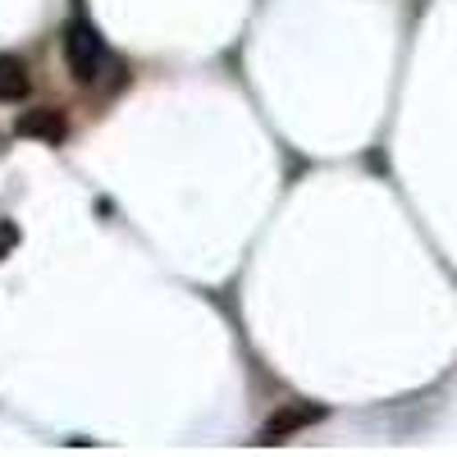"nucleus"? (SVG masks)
Here are the masks:
<instances>
[{
	"mask_svg": "<svg viewBox=\"0 0 457 457\" xmlns=\"http://www.w3.org/2000/svg\"><path fill=\"white\" fill-rule=\"evenodd\" d=\"M325 416V407H284V411H275L270 421H265V430H261V444H279V439H288V435H297V430H307V426H316Z\"/></svg>",
	"mask_w": 457,
	"mask_h": 457,
	"instance_id": "obj_2",
	"label": "nucleus"
},
{
	"mask_svg": "<svg viewBox=\"0 0 457 457\" xmlns=\"http://www.w3.org/2000/svg\"><path fill=\"white\" fill-rule=\"evenodd\" d=\"M69 124L60 110H28L19 114V137H37V142H64Z\"/></svg>",
	"mask_w": 457,
	"mask_h": 457,
	"instance_id": "obj_3",
	"label": "nucleus"
},
{
	"mask_svg": "<svg viewBox=\"0 0 457 457\" xmlns=\"http://www.w3.org/2000/svg\"><path fill=\"white\" fill-rule=\"evenodd\" d=\"M10 243H14V228H0V256L10 252Z\"/></svg>",
	"mask_w": 457,
	"mask_h": 457,
	"instance_id": "obj_5",
	"label": "nucleus"
},
{
	"mask_svg": "<svg viewBox=\"0 0 457 457\" xmlns=\"http://www.w3.org/2000/svg\"><path fill=\"white\" fill-rule=\"evenodd\" d=\"M64 64H69V73H73V83H83V87H96L101 73H110V69H124L120 60L110 55L105 37H101L83 14H73V19L64 23Z\"/></svg>",
	"mask_w": 457,
	"mask_h": 457,
	"instance_id": "obj_1",
	"label": "nucleus"
},
{
	"mask_svg": "<svg viewBox=\"0 0 457 457\" xmlns=\"http://www.w3.org/2000/svg\"><path fill=\"white\" fill-rule=\"evenodd\" d=\"M28 92H32L28 64L14 55H0V101H23Z\"/></svg>",
	"mask_w": 457,
	"mask_h": 457,
	"instance_id": "obj_4",
	"label": "nucleus"
}]
</instances>
